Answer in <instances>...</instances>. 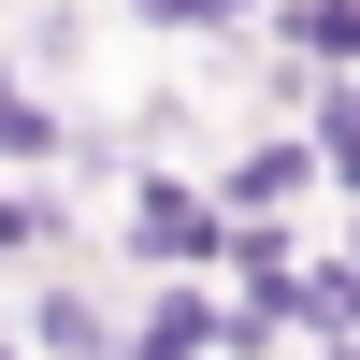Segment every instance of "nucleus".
I'll return each instance as SVG.
<instances>
[{
    "label": "nucleus",
    "mask_w": 360,
    "mask_h": 360,
    "mask_svg": "<svg viewBox=\"0 0 360 360\" xmlns=\"http://www.w3.org/2000/svg\"><path fill=\"white\" fill-rule=\"evenodd\" d=\"M144 245H159V259H202V245H217V217H202L188 188H144Z\"/></svg>",
    "instance_id": "3"
},
{
    "label": "nucleus",
    "mask_w": 360,
    "mask_h": 360,
    "mask_svg": "<svg viewBox=\"0 0 360 360\" xmlns=\"http://www.w3.org/2000/svg\"><path fill=\"white\" fill-rule=\"evenodd\" d=\"M288 44L346 86V72H360V0H288Z\"/></svg>",
    "instance_id": "1"
},
{
    "label": "nucleus",
    "mask_w": 360,
    "mask_h": 360,
    "mask_svg": "<svg viewBox=\"0 0 360 360\" xmlns=\"http://www.w3.org/2000/svg\"><path fill=\"white\" fill-rule=\"evenodd\" d=\"M332 360H360V346H332Z\"/></svg>",
    "instance_id": "5"
},
{
    "label": "nucleus",
    "mask_w": 360,
    "mask_h": 360,
    "mask_svg": "<svg viewBox=\"0 0 360 360\" xmlns=\"http://www.w3.org/2000/svg\"><path fill=\"white\" fill-rule=\"evenodd\" d=\"M303 173H317V144H259V159L231 173V202H245V217H274V202L303 188Z\"/></svg>",
    "instance_id": "2"
},
{
    "label": "nucleus",
    "mask_w": 360,
    "mask_h": 360,
    "mask_svg": "<svg viewBox=\"0 0 360 360\" xmlns=\"http://www.w3.org/2000/svg\"><path fill=\"white\" fill-rule=\"evenodd\" d=\"M303 144H317V173H346V188H360V72L317 101V130H303Z\"/></svg>",
    "instance_id": "4"
}]
</instances>
